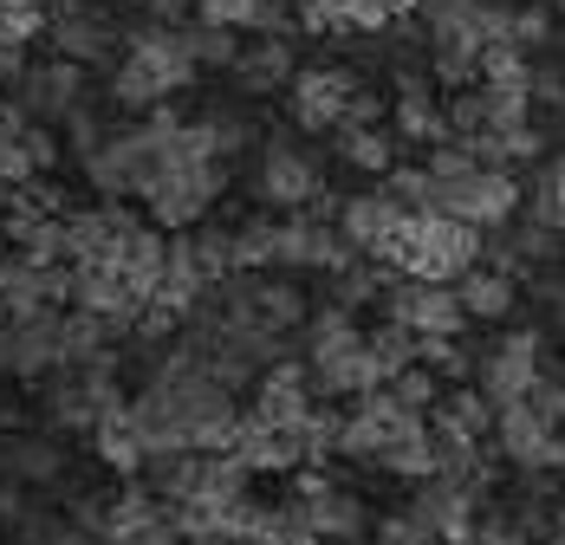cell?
<instances>
[{
    "instance_id": "6da1fadb",
    "label": "cell",
    "mask_w": 565,
    "mask_h": 545,
    "mask_svg": "<svg viewBox=\"0 0 565 545\" xmlns=\"http://www.w3.org/2000/svg\"><path fill=\"white\" fill-rule=\"evenodd\" d=\"M195 53H189V40H182V26H170V20H150L143 33H130V53H124V65L111 72V98L130 110H150L163 105V98H175L182 85H195Z\"/></svg>"
},
{
    "instance_id": "7a4b0ae2",
    "label": "cell",
    "mask_w": 565,
    "mask_h": 545,
    "mask_svg": "<svg viewBox=\"0 0 565 545\" xmlns=\"http://www.w3.org/2000/svg\"><path fill=\"white\" fill-rule=\"evenodd\" d=\"M481 260V227L455 215H403L396 241L384 247V267L391 272H409V279H455Z\"/></svg>"
},
{
    "instance_id": "3957f363",
    "label": "cell",
    "mask_w": 565,
    "mask_h": 545,
    "mask_svg": "<svg viewBox=\"0 0 565 545\" xmlns=\"http://www.w3.org/2000/svg\"><path fill=\"white\" fill-rule=\"evenodd\" d=\"M227 189V169L222 157H202V163H170L150 189H143V209L150 221L163 227V234H182V227H195V221H209V209L222 202Z\"/></svg>"
},
{
    "instance_id": "277c9868",
    "label": "cell",
    "mask_w": 565,
    "mask_h": 545,
    "mask_svg": "<svg viewBox=\"0 0 565 545\" xmlns=\"http://www.w3.org/2000/svg\"><path fill=\"white\" fill-rule=\"evenodd\" d=\"M292 493H299V506H306V526L319 533L326 545H364L371 539V500L358 488H344V481H332L326 468H292Z\"/></svg>"
},
{
    "instance_id": "5b68a950",
    "label": "cell",
    "mask_w": 565,
    "mask_h": 545,
    "mask_svg": "<svg viewBox=\"0 0 565 545\" xmlns=\"http://www.w3.org/2000/svg\"><path fill=\"white\" fill-rule=\"evenodd\" d=\"M488 448L508 461L513 474L520 468H540V474H559L565 468V429H553L526 396L520 403H501L494 409V429H488Z\"/></svg>"
},
{
    "instance_id": "8992f818",
    "label": "cell",
    "mask_w": 565,
    "mask_h": 545,
    "mask_svg": "<svg viewBox=\"0 0 565 545\" xmlns=\"http://www.w3.org/2000/svg\"><path fill=\"white\" fill-rule=\"evenodd\" d=\"M436 209L488 234V227H501V221L520 215V182H513V169L475 163L468 175H455V182H436Z\"/></svg>"
},
{
    "instance_id": "52a82bcc",
    "label": "cell",
    "mask_w": 565,
    "mask_h": 545,
    "mask_svg": "<svg viewBox=\"0 0 565 545\" xmlns=\"http://www.w3.org/2000/svg\"><path fill=\"white\" fill-rule=\"evenodd\" d=\"M546 338L540 331H508V338H494L488 351H475V389L501 409V403H520L526 389H533V377H540V351Z\"/></svg>"
},
{
    "instance_id": "ba28073f",
    "label": "cell",
    "mask_w": 565,
    "mask_h": 545,
    "mask_svg": "<svg viewBox=\"0 0 565 545\" xmlns=\"http://www.w3.org/2000/svg\"><path fill=\"white\" fill-rule=\"evenodd\" d=\"M351 85H358V72H344V65H306V72H292V78H286V110H292V124H299V130H339Z\"/></svg>"
},
{
    "instance_id": "9c48e42d",
    "label": "cell",
    "mask_w": 565,
    "mask_h": 545,
    "mask_svg": "<svg viewBox=\"0 0 565 545\" xmlns=\"http://www.w3.org/2000/svg\"><path fill=\"white\" fill-rule=\"evenodd\" d=\"M46 33H53L58 58H72V65H98V58L117 46V20L98 7V0L53 7V13H46Z\"/></svg>"
},
{
    "instance_id": "30bf717a",
    "label": "cell",
    "mask_w": 565,
    "mask_h": 545,
    "mask_svg": "<svg viewBox=\"0 0 565 545\" xmlns=\"http://www.w3.org/2000/svg\"><path fill=\"white\" fill-rule=\"evenodd\" d=\"M65 364V312L58 306H26L13 312V377L40 383Z\"/></svg>"
},
{
    "instance_id": "8fae6325",
    "label": "cell",
    "mask_w": 565,
    "mask_h": 545,
    "mask_svg": "<svg viewBox=\"0 0 565 545\" xmlns=\"http://www.w3.org/2000/svg\"><path fill=\"white\" fill-rule=\"evenodd\" d=\"M403 506H409L436 539H468V533H475V520H481V500L461 488V481H449V474H423L416 493H409Z\"/></svg>"
},
{
    "instance_id": "7c38bea8",
    "label": "cell",
    "mask_w": 565,
    "mask_h": 545,
    "mask_svg": "<svg viewBox=\"0 0 565 545\" xmlns=\"http://www.w3.org/2000/svg\"><path fill=\"white\" fill-rule=\"evenodd\" d=\"M312 403H319V396H312L306 364L280 357V364H267V371L254 377V403H247V416H254V423H274V429H286V423H306V409H312Z\"/></svg>"
},
{
    "instance_id": "4fadbf2b",
    "label": "cell",
    "mask_w": 565,
    "mask_h": 545,
    "mask_svg": "<svg viewBox=\"0 0 565 545\" xmlns=\"http://www.w3.org/2000/svg\"><path fill=\"white\" fill-rule=\"evenodd\" d=\"M332 227L351 241V254H371V260H384V247H391L396 227H403V209H396L384 189H364V195H344V202H339Z\"/></svg>"
},
{
    "instance_id": "5bb4252c",
    "label": "cell",
    "mask_w": 565,
    "mask_h": 545,
    "mask_svg": "<svg viewBox=\"0 0 565 545\" xmlns=\"http://www.w3.org/2000/svg\"><path fill=\"white\" fill-rule=\"evenodd\" d=\"M72 105H85V65L46 58V65H26V72H20V110H26L33 124H53V117H65Z\"/></svg>"
},
{
    "instance_id": "9a60e30c",
    "label": "cell",
    "mask_w": 565,
    "mask_h": 545,
    "mask_svg": "<svg viewBox=\"0 0 565 545\" xmlns=\"http://www.w3.org/2000/svg\"><path fill=\"white\" fill-rule=\"evenodd\" d=\"M72 299V260H26L7 254V279H0V306L26 312V306H65Z\"/></svg>"
},
{
    "instance_id": "2e32d148",
    "label": "cell",
    "mask_w": 565,
    "mask_h": 545,
    "mask_svg": "<svg viewBox=\"0 0 565 545\" xmlns=\"http://www.w3.org/2000/svg\"><path fill=\"white\" fill-rule=\"evenodd\" d=\"M326 189V175L319 163L306 157V150H292V143H267V157H260V202H274V209H306L312 195Z\"/></svg>"
},
{
    "instance_id": "e0dca14e",
    "label": "cell",
    "mask_w": 565,
    "mask_h": 545,
    "mask_svg": "<svg viewBox=\"0 0 565 545\" xmlns=\"http://www.w3.org/2000/svg\"><path fill=\"white\" fill-rule=\"evenodd\" d=\"M449 286H455V299H461V312H468V325H501L513 306H520V279L501 267H488V260L455 272Z\"/></svg>"
},
{
    "instance_id": "ac0fdd59",
    "label": "cell",
    "mask_w": 565,
    "mask_h": 545,
    "mask_svg": "<svg viewBox=\"0 0 565 545\" xmlns=\"http://www.w3.org/2000/svg\"><path fill=\"white\" fill-rule=\"evenodd\" d=\"M227 72H234V85H241L247 98L286 92V78L299 72V65H292V40H280V33H260L254 46H241V53H234V65H227Z\"/></svg>"
},
{
    "instance_id": "d6986e66",
    "label": "cell",
    "mask_w": 565,
    "mask_h": 545,
    "mask_svg": "<svg viewBox=\"0 0 565 545\" xmlns=\"http://www.w3.org/2000/svg\"><path fill=\"white\" fill-rule=\"evenodd\" d=\"M391 137L396 143H443V137H449L443 98H436L423 78H403V92H396V105H391Z\"/></svg>"
},
{
    "instance_id": "ffe728a7",
    "label": "cell",
    "mask_w": 565,
    "mask_h": 545,
    "mask_svg": "<svg viewBox=\"0 0 565 545\" xmlns=\"http://www.w3.org/2000/svg\"><path fill=\"white\" fill-rule=\"evenodd\" d=\"M130 403V396H124ZM105 409L85 436H92V448H98V461L111 468V474H143V461H150V448H143V436H137V423H130V409Z\"/></svg>"
},
{
    "instance_id": "44dd1931",
    "label": "cell",
    "mask_w": 565,
    "mask_h": 545,
    "mask_svg": "<svg viewBox=\"0 0 565 545\" xmlns=\"http://www.w3.org/2000/svg\"><path fill=\"white\" fill-rule=\"evenodd\" d=\"M163 254H170V234H163L157 221H137V227H130V234L117 241V260H111V267L124 272V279H130V286L143 292V299H150L157 272H163Z\"/></svg>"
},
{
    "instance_id": "7402d4cb",
    "label": "cell",
    "mask_w": 565,
    "mask_h": 545,
    "mask_svg": "<svg viewBox=\"0 0 565 545\" xmlns=\"http://www.w3.org/2000/svg\"><path fill=\"white\" fill-rule=\"evenodd\" d=\"M0 474L20 481H58L65 474V448L53 436H7L0 441Z\"/></svg>"
},
{
    "instance_id": "603a6c76",
    "label": "cell",
    "mask_w": 565,
    "mask_h": 545,
    "mask_svg": "<svg viewBox=\"0 0 565 545\" xmlns=\"http://www.w3.org/2000/svg\"><path fill=\"white\" fill-rule=\"evenodd\" d=\"M429 416L449 423V429H461V436H475V441H488V429H494V403H488L475 383H443V396H436Z\"/></svg>"
},
{
    "instance_id": "cb8c5ba5",
    "label": "cell",
    "mask_w": 565,
    "mask_h": 545,
    "mask_svg": "<svg viewBox=\"0 0 565 545\" xmlns=\"http://www.w3.org/2000/svg\"><path fill=\"white\" fill-rule=\"evenodd\" d=\"M339 157L364 175H384L396 163V137L377 130V124H339Z\"/></svg>"
},
{
    "instance_id": "d4e9b609",
    "label": "cell",
    "mask_w": 565,
    "mask_h": 545,
    "mask_svg": "<svg viewBox=\"0 0 565 545\" xmlns=\"http://www.w3.org/2000/svg\"><path fill=\"white\" fill-rule=\"evenodd\" d=\"M384 389H391L396 409H409V416H429V409H436V396H443V377H436V371L416 357V364L391 371V377H384Z\"/></svg>"
},
{
    "instance_id": "484cf974",
    "label": "cell",
    "mask_w": 565,
    "mask_h": 545,
    "mask_svg": "<svg viewBox=\"0 0 565 545\" xmlns=\"http://www.w3.org/2000/svg\"><path fill=\"white\" fill-rule=\"evenodd\" d=\"M384 195H391L403 215H436V175L416 163V169H384Z\"/></svg>"
},
{
    "instance_id": "4316f807",
    "label": "cell",
    "mask_w": 565,
    "mask_h": 545,
    "mask_svg": "<svg viewBox=\"0 0 565 545\" xmlns=\"http://www.w3.org/2000/svg\"><path fill=\"white\" fill-rule=\"evenodd\" d=\"M526 78H533V65L520 46H481V72H475V85H488V92H526Z\"/></svg>"
},
{
    "instance_id": "83f0119b",
    "label": "cell",
    "mask_w": 565,
    "mask_h": 545,
    "mask_svg": "<svg viewBox=\"0 0 565 545\" xmlns=\"http://www.w3.org/2000/svg\"><path fill=\"white\" fill-rule=\"evenodd\" d=\"M364 351H371L377 377H391V371H403V364H416V331L396 325V319H384V325L364 331Z\"/></svg>"
},
{
    "instance_id": "f1b7e54d",
    "label": "cell",
    "mask_w": 565,
    "mask_h": 545,
    "mask_svg": "<svg viewBox=\"0 0 565 545\" xmlns=\"http://www.w3.org/2000/svg\"><path fill=\"white\" fill-rule=\"evenodd\" d=\"M227 241H234V272L274 267V221H267V215H254V221H241V227H227Z\"/></svg>"
},
{
    "instance_id": "f546056e",
    "label": "cell",
    "mask_w": 565,
    "mask_h": 545,
    "mask_svg": "<svg viewBox=\"0 0 565 545\" xmlns=\"http://www.w3.org/2000/svg\"><path fill=\"white\" fill-rule=\"evenodd\" d=\"M182 40H189V53H195V65H234V53H241L234 26H209V20L182 26Z\"/></svg>"
},
{
    "instance_id": "4dcf8cb0",
    "label": "cell",
    "mask_w": 565,
    "mask_h": 545,
    "mask_svg": "<svg viewBox=\"0 0 565 545\" xmlns=\"http://www.w3.org/2000/svg\"><path fill=\"white\" fill-rule=\"evenodd\" d=\"M371 533H377V545H443L409 506H396V513H384V520H371Z\"/></svg>"
},
{
    "instance_id": "1f68e13d",
    "label": "cell",
    "mask_w": 565,
    "mask_h": 545,
    "mask_svg": "<svg viewBox=\"0 0 565 545\" xmlns=\"http://www.w3.org/2000/svg\"><path fill=\"white\" fill-rule=\"evenodd\" d=\"M260 7H267V0H195V13H202L209 26H234V33H247V26L260 20Z\"/></svg>"
},
{
    "instance_id": "d6a6232c",
    "label": "cell",
    "mask_w": 565,
    "mask_h": 545,
    "mask_svg": "<svg viewBox=\"0 0 565 545\" xmlns=\"http://www.w3.org/2000/svg\"><path fill=\"white\" fill-rule=\"evenodd\" d=\"M546 33H553V13H546V7H526V13L513 7V26H508V40L520 46V53H526V46H540Z\"/></svg>"
},
{
    "instance_id": "836d02e7",
    "label": "cell",
    "mask_w": 565,
    "mask_h": 545,
    "mask_svg": "<svg viewBox=\"0 0 565 545\" xmlns=\"http://www.w3.org/2000/svg\"><path fill=\"white\" fill-rule=\"evenodd\" d=\"M0 20H13L26 40H40L46 33V0H0Z\"/></svg>"
},
{
    "instance_id": "e575fe53",
    "label": "cell",
    "mask_w": 565,
    "mask_h": 545,
    "mask_svg": "<svg viewBox=\"0 0 565 545\" xmlns=\"http://www.w3.org/2000/svg\"><path fill=\"white\" fill-rule=\"evenodd\" d=\"M20 130H26V110L7 105L0 98V169H7V157H13V143H20Z\"/></svg>"
},
{
    "instance_id": "d590c367",
    "label": "cell",
    "mask_w": 565,
    "mask_h": 545,
    "mask_svg": "<svg viewBox=\"0 0 565 545\" xmlns=\"http://www.w3.org/2000/svg\"><path fill=\"white\" fill-rule=\"evenodd\" d=\"M0 377H13V312L0 306Z\"/></svg>"
},
{
    "instance_id": "8d00e7d4",
    "label": "cell",
    "mask_w": 565,
    "mask_h": 545,
    "mask_svg": "<svg viewBox=\"0 0 565 545\" xmlns=\"http://www.w3.org/2000/svg\"><path fill=\"white\" fill-rule=\"evenodd\" d=\"M143 7H150V13H157V20H182V13H189V7H195V0H143Z\"/></svg>"
},
{
    "instance_id": "74e56055",
    "label": "cell",
    "mask_w": 565,
    "mask_h": 545,
    "mask_svg": "<svg viewBox=\"0 0 565 545\" xmlns=\"http://www.w3.org/2000/svg\"><path fill=\"white\" fill-rule=\"evenodd\" d=\"M546 545H565V500L553 506V520H546Z\"/></svg>"
},
{
    "instance_id": "f35d334b",
    "label": "cell",
    "mask_w": 565,
    "mask_h": 545,
    "mask_svg": "<svg viewBox=\"0 0 565 545\" xmlns=\"http://www.w3.org/2000/svg\"><path fill=\"white\" fill-rule=\"evenodd\" d=\"M215 545H280V539H260V533H227V539H215Z\"/></svg>"
},
{
    "instance_id": "ab89813d",
    "label": "cell",
    "mask_w": 565,
    "mask_h": 545,
    "mask_svg": "<svg viewBox=\"0 0 565 545\" xmlns=\"http://www.w3.org/2000/svg\"><path fill=\"white\" fill-rule=\"evenodd\" d=\"M384 7H391V13H416V0H384Z\"/></svg>"
},
{
    "instance_id": "60d3db41",
    "label": "cell",
    "mask_w": 565,
    "mask_h": 545,
    "mask_svg": "<svg viewBox=\"0 0 565 545\" xmlns=\"http://www.w3.org/2000/svg\"><path fill=\"white\" fill-rule=\"evenodd\" d=\"M546 7H553V13H565V0H546Z\"/></svg>"
}]
</instances>
